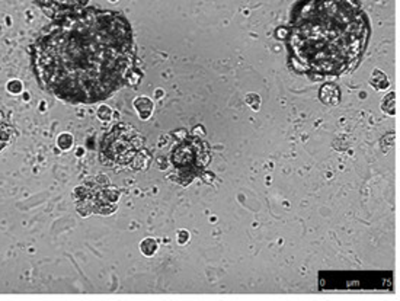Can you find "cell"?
I'll return each instance as SVG.
<instances>
[{"label": "cell", "mask_w": 400, "mask_h": 301, "mask_svg": "<svg viewBox=\"0 0 400 301\" xmlns=\"http://www.w3.org/2000/svg\"><path fill=\"white\" fill-rule=\"evenodd\" d=\"M165 92H162L160 89L159 90H156V98H162V95H163Z\"/></svg>", "instance_id": "ffe728a7"}, {"label": "cell", "mask_w": 400, "mask_h": 301, "mask_svg": "<svg viewBox=\"0 0 400 301\" xmlns=\"http://www.w3.org/2000/svg\"><path fill=\"white\" fill-rule=\"evenodd\" d=\"M287 35H288V28H280V29H277V36H278V38L285 39Z\"/></svg>", "instance_id": "ac0fdd59"}, {"label": "cell", "mask_w": 400, "mask_h": 301, "mask_svg": "<svg viewBox=\"0 0 400 301\" xmlns=\"http://www.w3.org/2000/svg\"><path fill=\"white\" fill-rule=\"evenodd\" d=\"M12 128L9 125H0V149L10 140L12 137Z\"/></svg>", "instance_id": "4fadbf2b"}, {"label": "cell", "mask_w": 400, "mask_h": 301, "mask_svg": "<svg viewBox=\"0 0 400 301\" xmlns=\"http://www.w3.org/2000/svg\"><path fill=\"white\" fill-rule=\"evenodd\" d=\"M57 146L61 149V150H68L71 146H73V137L67 133H63L58 135L57 138Z\"/></svg>", "instance_id": "7c38bea8"}, {"label": "cell", "mask_w": 400, "mask_h": 301, "mask_svg": "<svg viewBox=\"0 0 400 301\" xmlns=\"http://www.w3.org/2000/svg\"><path fill=\"white\" fill-rule=\"evenodd\" d=\"M370 84L377 89V90H384L390 86V82H389V77L386 73H383L382 70L376 68L373 71V76H371V80H370Z\"/></svg>", "instance_id": "ba28073f"}, {"label": "cell", "mask_w": 400, "mask_h": 301, "mask_svg": "<svg viewBox=\"0 0 400 301\" xmlns=\"http://www.w3.org/2000/svg\"><path fill=\"white\" fill-rule=\"evenodd\" d=\"M370 35L358 0H300L285 38L290 64L310 77L347 74L360 64Z\"/></svg>", "instance_id": "7a4b0ae2"}, {"label": "cell", "mask_w": 400, "mask_h": 301, "mask_svg": "<svg viewBox=\"0 0 400 301\" xmlns=\"http://www.w3.org/2000/svg\"><path fill=\"white\" fill-rule=\"evenodd\" d=\"M134 108L141 119H149L153 112V102L147 96H138L134 100Z\"/></svg>", "instance_id": "52a82bcc"}, {"label": "cell", "mask_w": 400, "mask_h": 301, "mask_svg": "<svg viewBox=\"0 0 400 301\" xmlns=\"http://www.w3.org/2000/svg\"><path fill=\"white\" fill-rule=\"evenodd\" d=\"M246 102H248V105H250V108L253 111H258L259 105H261V98L258 95H255V93H249L246 96Z\"/></svg>", "instance_id": "9a60e30c"}, {"label": "cell", "mask_w": 400, "mask_h": 301, "mask_svg": "<svg viewBox=\"0 0 400 301\" xmlns=\"http://www.w3.org/2000/svg\"><path fill=\"white\" fill-rule=\"evenodd\" d=\"M319 98L325 105H338L341 100V90L335 83H326L319 90Z\"/></svg>", "instance_id": "8992f818"}, {"label": "cell", "mask_w": 400, "mask_h": 301, "mask_svg": "<svg viewBox=\"0 0 400 301\" xmlns=\"http://www.w3.org/2000/svg\"><path fill=\"white\" fill-rule=\"evenodd\" d=\"M211 162V149L202 137H185L179 140L170 151L175 182L186 186L194 178L201 176Z\"/></svg>", "instance_id": "3957f363"}, {"label": "cell", "mask_w": 400, "mask_h": 301, "mask_svg": "<svg viewBox=\"0 0 400 301\" xmlns=\"http://www.w3.org/2000/svg\"><path fill=\"white\" fill-rule=\"evenodd\" d=\"M111 1H117V0H111Z\"/></svg>", "instance_id": "44dd1931"}, {"label": "cell", "mask_w": 400, "mask_h": 301, "mask_svg": "<svg viewBox=\"0 0 400 301\" xmlns=\"http://www.w3.org/2000/svg\"><path fill=\"white\" fill-rule=\"evenodd\" d=\"M144 149L143 134L131 124H115L103 135L99 157L108 167L131 165L133 159Z\"/></svg>", "instance_id": "277c9868"}, {"label": "cell", "mask_w": 400, "mask_h": 301, "mask_svg": "<svg viewBox=\"0 0 400 301\" xmlns=\"http://www.w3.org/2000/svg\"><path fill=\"white\" fill-rule=\"evenodd\" d=\"M111 117H112V109L109 106H106V105L99 106V109H98V118L100 121H109Z\"/></svg>", "instance_id": "5bb4252c"}, {"label": "cell", "mask_w": 400, "mask_h": 301, "mask_svg": "<svg viewBox=\"0 0 400 301\" xmlns=\"http://www.w3.org/2000/svg\"><path fill=\"white\" fill-rule=\"evenodd\" d=\"M39 86L70 103H95L143 73L130 22L114 10L86 9L55 19L32 45Z\"/></svg>", "instance_id": "6da1fadb"}, {"label": "cell", "mask_w": 400, "mask_h": 301, "mask_svg": "<svg viewBox=\"0 0 400 301\" xmlns=\"http://www.w3.org/2000/svg\"><path fill=\"white\" fill-rule=\"evenodd\" d=\"M382 109L389 114L390 117H393L396 114V93L390 92L387 93V96H384V99L382 100Z\"/></svg>", "instance_id": "30bf717a"}, {"label": "cell", "mask_w": 400, "mask_h": 301, "mask_svg": "<svg viewBox=\"0 0 400 301\" xmlns=\"http://www.w3.org/2000/svg\"><path fill=\"white\" fill-rule=\"evenodd\" d=\"M194 134H195V135H197V134H200V137H204V135H205V131L202 130V127H195Z\"/></svg>", "instance_id": "d6986e66"}, {"label": "cell", "mask_w": 400, "mask_h": 301, "mask_svg": "<svg viewBox=\"0 0 400 301\" xmlns=\"http://www.w3.org/2000/svg\"><path fill=\"white\" fill-rule=\"evenodd\" d=\"M150 160H151V156L147 153V150L143 149V150L133 159V162H131L130 166H131L134 170H143V169H147V167H149Z\"/></svg>", "instance_id": "9c48e42d"}, {"label": "cell", "mask_w": 400, "mask_h": 301, "mask_svg": "<svg viewBox=\"0 0 400 301\" xmlns=\"http://www.w3.org/2000/svg\"><path fill=\"white\" fill-rule=\"evenodd\" d=\"M22 89H23V86L19 80H12L7 83V90L13 95H19L22 92Z\"/></svg>", "instance_id": "2e32d148"}, {"label": "cell", "mask_w": 400, "mask_h": 301, "mask_svg": "<svg viewBox=\"0 0 400 301\" xmlns=\"http://www.w3.org/2000/svg\"><path fill=\"white\" fill-rule=\"evenodd\" d=\"M189 240V232L188 230H179L178 232V243L185 245Z\"/></svg>", "instance_id": "e0dca14e"}, {"label": "cell", "mask_w": 400, "mask_h": 301, "mask_svg": "<svg viewBox=\"0 0 400 301\" xmlns=\"http://www.w3.org/2000/svg\"><path fill=\"white\" fill-rule=\"evenodd\" d=\"M36 4L52 19L63 17L66 15L79 12L87 0H35Z\"/></svg>", "instance_id": "5b68a950"}, {"label": "cell", "mask_w": 400, "mask_h": 301, "mask_svg": "<svg viewBox=\"0 0 400 301\" xmlns=\"http://www.w3.org/2000/svg\"><path fill=\"white\" fill-rule=\"evenodd\" d=\"M157 248H159L157 242H156L154 239H151V237H147V239H144V240L140 243V251H141V253H143L144 256H147V258L154 256V253L157 252Z\"/></svg>", "instance_id": "8fae6325"}]
</instances>
